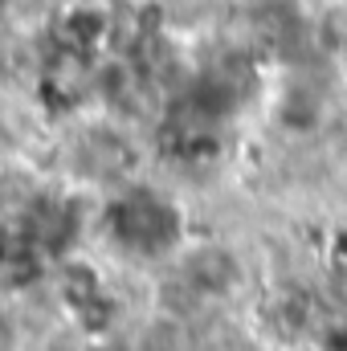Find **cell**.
I'll return each mask as SVG.
<instances>
[{"mask_svg": "<svg viewBox=\"0 0 347 351\" xmlns=\"http://www.w3.org/2000/svg\"><path fill=\"white\" fill-rule=\"evenodd\" d=\"M323 351H347V323L344 327H331L323 335Z\"/></svg>", "mask_w": 347, "mask_h": 351, "instance_id": "obj_2", "label": "cell"}, {"mask_svg": "<svg viewBox=\"0 0 347 351\" xmlns=\"http://www.w3.org/2000/svg\"><path fill=\"white\" fill-rule=\"evenodd\" d=\"M110 233L131 254H168L180 241V213L156 192H131L110 208Z\"/></svg>", "mask_w": 347, "mask_h": 351, "instance_id": "obj_1", "label": "cell"}]
</instances>
